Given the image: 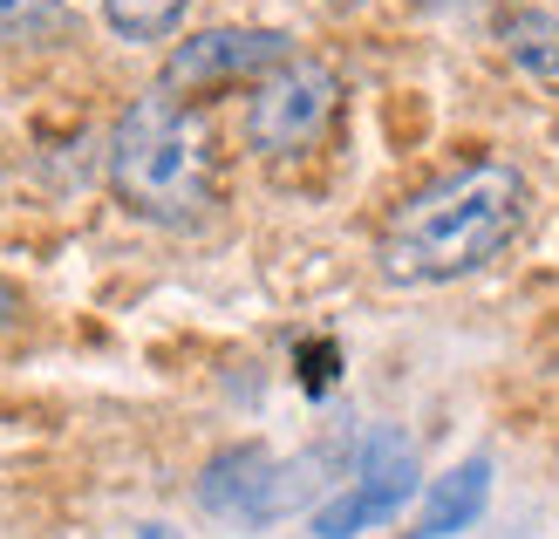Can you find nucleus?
Instances as JSON below:
<instances>
[{
	"instance_id": "2",
	"label": "nucleus",
	"mask_w": 559,
	"mask_h": 539,
	"mask_svg": "<svg viewBox=\"0 0 559 539\" xmlns=\"http://www.w3.org/2000/svg\"><path fill=\"white\" fill-rule=\"evenodd\" d=\"M109 191L123 212L171 225V233L205 225L218 206V151L205 117L164 90L136 96L109 130Z\"/></svg>"
},
{
	"instance_id": "9",
	"label": "nucleus",
	"mask_w": 559,
	"mask_h": 539,
	"mask_svg": "<svg viewBox=\"0 0 559 539\" xmlns=\"http://www.w3.org/2000/svg\"><path fill=\"white\" fill-rule=\"evenodd\" d=\"M506 48H512V62L525 75H559V21L539 14V8H525L506 21Z\"/></svg>"
},
{
	"instance_id": "1",
	"label": "nucleus",
	"mask_w": 559,
	"mask_h": 539,
	"mask_svg": "<svg viewBox=\"0 0 559 539\" xmlns=\"http://www.w3.org/2000/svg\"><path fill=\"white\" fill-rule=\"evenodd\" d=\"M525 219H533V191L512 164H464L389 212L376 260L396 288H451L491 267L525 233Z\"/></svg>"
},
{
	"instance_id": "6",
	"label": "nucleus",
	"mask_w": 559,
	"mask_h": 539,
	"mask_svg": "<svg viewBox=\"0 0 559 539\" xmlns=\"http://www.w3.org/2000/svg\"><path fill=\"white\" fill-rule=\"evenodd\" d=\"M416 492V450L396 431L361 437V458L348 471V485L334 492L328 505H314V539H355L382 519H396Z\"/></svg>"
},
{
	"instance_id": "10",
	"label": "nucleus",
	"mask_w": 559,
	"mask_h": 539,
	"mask_svg": "<svg viewBox=\"0 0 559 539\" xmlns=\"http://www.w3.org/2000/svg\"><path fill=\"white\" fill-rule=\"evenodd\" d=\"M185 8L191 0H103V21L117 27L123 42H164V35H178Z\"/></svg>"
},
{
	"instance_id": "4",
	"label": "nucleus",
	"mask_w": 559,
	"mask_h": 539,
	"mask_svg": "<svg viewBox=\"0 0 559 539\" xmlns=\"http://www.w3.org/2000/svg\"><path fill=\"white\" fill-rule=\"evenodd\" d=\"M280 62H294V42L280 27H199L164 55V96H212L233 82H266Z\"/></svg>"
},
{
	"instance_id": "8",
	"label": "nucleus",
	"mask_w": 559,
	"mask_h": 539,
	"mask_svg": "<svg viewBox=\"0 0 559 539\" xmlns=\"http://www.w3.org/2000/svg\"><path fill=\"white\" fill-rule=\"evenodd\" d=\"M75 27L69 0H0V48H48Z\"/></svg>"
},
{
	"instance_id": "3",
	"label": "nucleus",
	"mask_w": 559,
	"mask_h": 539,
	"mask_svg": "<svg viewBox=\"0 0 559 539\" xmlns=\"http://www.w3.org/2000/svg\"><path fill=\"white\" fill-rule=\"evenodd\" d=\"M334 117H342V75L328 62H314V55H294V62H280L266 82H253L246 144L260 157H300L334 130Z\"/></svg>"
},
{
	"instance_id": "13",
	"label": "nucleus",
	"mask_w": 559,
	"mask_h": 539,
	"mask_svg": "<svg viewBox=\"0 0 559 539\" xmlns=\"http://www.w3.org/2000/svg\"><path fill=\"white\" fill-rule=\"evenodd\" d=\"M424 8H437V0H424Z\"/></svg>"
},
{
	"instance_id": "7",
	"label": "nucleus",
	"mask_w": 559,
	"mask_h": 539,
	"mask_svg": "<svg viewBox=\"0 0 559 539\" xmlns=\"http://www.w3.org/2000/svg\"><path fill=\"white\" fill-rule=\"evenodd\" d=\"M485 499H491V465L485 458H471L457 471H443L430 499H424V513H416V526L403 539H451V532H471V519L485 513Z\"/></svg>"
},
{
	"instance_id": "12",
	"label": "nucleus",
	"mask_w": 559,
	"mask_h": 539,
	"mask_svg": "<svg viewBox=\"0 0 559 539\" xmlns=\"http://www.w3.org/2000/svg\"><path fill=\"white\" fill-rule=\"evenodd\" d=\"M151 539H164V532H157V526H151Z\"/></svg>"
},
{
	"instance_id": "5",
	"label": "nucleus",
	"mask_w": 559,
	"mask_h": 539,
	"mask_svg": "<svg viewBox=\"0 0 559 539\" xmlns=\"http://www.w3.org/2000/svg\"><path fill=\"white\" fill-rule=\"evenodd\" d=\"M314 492V465H287L260 444H239V450H218L199 478V505L218 519H239V526H273L287 519L294 505Z\"/></svg>"
},
{
	"instance_id": "11",
	"label": "nucleus",
	"mask_w": 559,
	"mask_h": 539,
	"mask_svg": "<svg viewBox=\"0 0 559 539\" xmlns=\"http://www.w3.org/2000/svg\"><path fill=\"white\" fill-rule=\"evenodd\" d=\"M14 321H21V288L0 273V328H14Z\"/></svg>"
}]
</instances>
